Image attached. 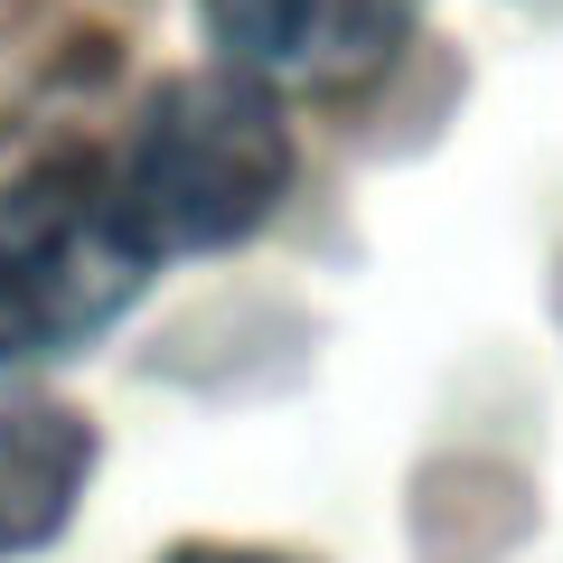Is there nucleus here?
Instances as JSON below:
<instances>
[{"label": "nucleus", "instance_id": "1", "mask_svg": "<svg viewBox=\"0 0 563 563\" xmlns=\"http://www.w3.org/2000/svg\"><path fill=\"white\" fill-rule=\"evenodd\" d=\"M103 161L161 263L235 254L291 198V122H282L273 85L217 66V76H169Z\"/></svg>", "mask_w": 563, "mask_h": 563}, {"label": "nucleus", "instance_id": "4", "mask_svg": "<svg viewBox=\"0 0 563 563\" xmlns=\"http://www.w3.org/2000/svg\"><path fill=\"white\" fill-rule=\"evenodd\" d=\"M95 461L103 442L76 404H0V563L38 554L76 526Z\"/></svg>", "mask_w": 563, "mask_h": 563}, {"label": "nucleus", "instance_id": "3", "mask_svg": "<svg viewBox=\"0 0 563 563\" xmlns=\"http://www.w3.org/2000/svg\"><path fill=\"white\" fill-rule=\"evenodd\" d=\"M198 10L235 76L273 95H347L404 57L422 0H198Z\"/></svg>", "mask_w": 563, "mask_h": 563}, {"label": "nucleus", "instance_id": "5", "mask_svg": "<svg viewBox=\"0 0 563 563\" xmlns=\"http://www.w3.org/2000/svg\"><path fill=\"white\" fill-rule=\"evenodd\" d=\"M161 563H291V554H263V544H169Z\"/></svg>", "mask_w": 563, "mask_h": 563}, {"label": "nucleus", "instance_id": "2", "mask_svg": "<svg viewBox=\"0 0 563 563\" xmlns=\"http://www.w3.org/2000/svg\"><path fill=\"white\" fill-rule=\"evenodd\" d=\"M161 254L103 151H57L0 188V385L95 347L151 291Z\"/></svg>", "mask_w": 563, "mask_h": 563}]
</instances>
